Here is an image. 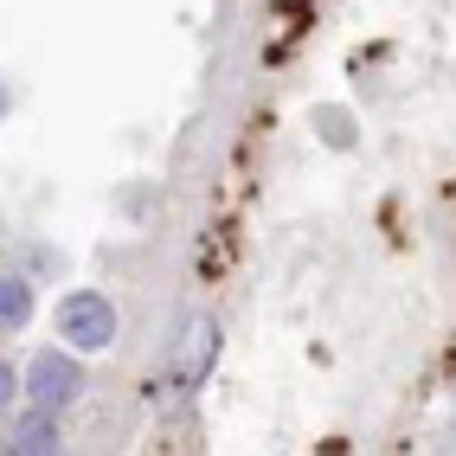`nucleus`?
<instances>
[{
    "label": "nucleus",
    "instance_id": "7ed1b4c3",
    "mask_svg": "<svg viewBox=\"0 0 456 456\" xmlns=\"http://www.w3.org/2000/svg\"><path fill=\"white\" fill-rule=\"evenodd\" d=\"M7 456H58V424H52L45 405H33V411H20V418H13Z\"/></svg>",
    "mask_w": 456,
    "mask_h": 456
},
{
    "label": "nucleus",
    "instance_id": "f03ea898",
    "mask_svg": "<svg viewBox=\"0 0 456 456\" xmlns=\"http://www.w3.org/2000/svg\"><path fill=\"white\" fill-rule=\"evenodd\" d=\"M77 386H84V367L71 354H33L26 360V399L33 405H45V411H58V405H71L77 399Z\"/></svg>",
    "mask_w": 456,
    "mask_h": 456
},
{
    "label": "nucleus",
    "instance_id": "20e7f679",
    "mask_svg": "<svg viewBox=\"0 0 456 456\" xmlns=\"http://www.w3.org/2000/svg\"><path fill=\"white\" fill-rule=\"evenodd\" d=\"M26 315H33V289H26V277H7V289H0V322L20 328Z\"/></svg>",
    "mask_w": 456,
    "mask_h": 456
},
{
    "label": "nucleus",
    "instance_id": "f257e3e1",
    "mask_svg": "<svg viewBox=\"0 0 456 456\" xmlns=\"http://www.w3.org/2000/svg\"><path fill=\"white\" fill-rule=\"evenodd\" d=\"M58 328H65V341L71 347H110V334H116V309L97 296V289H71L65 302H58Z\"/></svg>",
    "mask_w": 456,
    "mask_h": 456
}]
</instances>
